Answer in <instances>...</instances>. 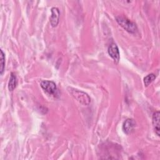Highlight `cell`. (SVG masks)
I'll use <instances>...</instances> for the list:
<instances>
[{"mask_svg":"<svg viewBox=\"0 0 160 160\" xmlns=\"http://www.w3.org/2000/svg\"><path fill=\"white\" fill-rule=\"evenodd\" d=\"M68 91L69 92V94L79 103L82 104L84 106H88L91 102V98L85 92H83L81 90L68 87Z\"/></svg>","mask_w":160,"mask_h":160,"instance_id":"6da1fadb","label":"cell"},{"mask_svg":"<svg viewBox=\"0 0 160 160\" xmlns=\"http://www.w3.org/2000/svg\"><path fill=\"white\" fill-rule=\"evenodd\" d=\"M117 22L126 31L131 34H134L138 31V28L135 22L123 16H119L116 18Z\"/></svg>","mask_w":160,"mask_h":160,"instance_id":"7a4b0ae2","label":"cell"},{"mask_svg":"<svg viewBox=\"0 0 160 160\" xmlns=\"http://www.w3.org/2000/svg\"><path fill=\"white\" fill-rule=\"evenodd\" d=\"M42 89L49 95H54L57 91V87L54 82L49 80H44L40 84Z\"/></svg>","mask_w":160,"mask_h":160,"instance_id":"3957f363","label":"cell"},{"mask_svg":"<svg viewBox=\"0 0 160 160\" xmlns=\"http://www.w3.org/2000/svg\"><path fill=\"white\" fill-rule=\"evenodd\" d=\"M108 52L111 58L116 63H118L120 59V54L118 46L115 43H111L108 49Z\"/></svg>","mask_w":160,"mask_h":160,"instance_id":"277c9868","label":"cell"},{"mask_svg":"<svg viewBox=\"0 0 160 160\" xmlns=\"http://www.w3.org/2000/svg\"><path fill=\"white\" fill-rule=\"evenodd\" d=\"M51 16H50V24L52 27H56L59 23L60 12L58 8L52 7L51 9Z\"/></svg>","mask_w":160,"mask_h":160,"instance_id":"5b68a950","label":"cell"},{"mask_svg":"<svg viewBox=\"0 0 160 160\" xmlns=\"http://www.w3.org/2000/svg\"><path fill=\"white\" fill-rule=\"evenodd\" d=\"M136 126V122L134 119L128 118L123 122L122 130L126 134H131Z\"/></svg>","mask_w":160,"mask_h":160,"instance_id":"8992f818","label":"cell"},{"mask_svg":"<svg viewBox=\"0 0 160 160\" xmlns=\"http://www.w3.org/2000/svg\"><path fill=\"white\" fill-rule=\"evenodd\" d=\"M160 113L159 111H156L155 112L153 113L152 114V125L154 129L155 133L158 136H159L160 135V118H159Z\"/></svg>","mask_w":160,"mask_h":160,"instance_id":"52a82bcc","label":"cell"},{"mask_svg":"<svg viewBox=\"0 0 160 160\" xmlns=\"http://www.w3.org/2000/svg\"><path fill=\"white\" fill-rule=\"evenodd\" d=\"M17 86V78L16 74L14 72H11L9 78V80L8 82V89L10 91H13Z\"/></svg>","mask_w":160,"mask_h":160,"instance_id":"ba28073f","label":"cell"},{"mask_svg":"<svg viewBox=\"0 0 160 160\" xmlns=\"http://www.w3.org/2000/svg\"><path fill=\"white\" fill-rule=\"evenodd\" d=\"M156 79V76L153 73H151L146 76L143 79V82L145 86H148L154 79Z\"/></svg>","mask_w":160,"mask_h":160,"instance_id":"9c48e42d","label":"cell"},{"mask_svg":"<svg viewBox=\"0 0 160 160\" xmlns=\"http://www.w3.org/2000/svg\"><path fill=\"white\" fill-rule=\"evenodd\" d=\"M5 68V54L2 50L1 49V57H0V73L2 74Z\"/></svg>","mask_w":160,"mask_h":160,"instance_id":"30bf717a","label":"cell"}]
</instances>
